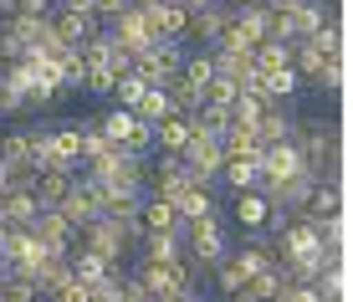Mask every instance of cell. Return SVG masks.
<instances>
[{
  "instance_id": "44dd1931",
  "label": "cell",
  "mask_w": 353,
  "mask_h": 302,
  "mask_svg": "<svg viewBox=\"0 0 353 302\" xmlns=\"http://www.w3.org/2000/svg\"><path fill=\"white\" fill-rule=\"evenodd\" d=\"M266 210H272V200H266L261 190H236V225H241L246 236H261Z\"/></svg>"
},
{
  "instance_id": "cb8c5ba5",
  "label": "cell",
  "mask_w": 353,
  "mask_h": 302,
  "mask_svg": "<svg viewBox=\"0 0 353 302\" xmlns=\"http://www.w3.org/2000/svg\"><path fill=\"white\" fill-rule=\"evenodd\" d=\"M31 190L41 205H62V195L72 190V169H31Z\"/></svg>"
},
{
  "instance_id": "4dcf8cb0",
  "label": "cell",
  "mask_w": 353,
  "mask_h": 302,
  "mask_svg": "<svg viewBox=\"0 0 353 302\" xmlns=\"http://www.w3.org/2000/svg\"><path fill=\"white\" fill-rule=\"evenodd\" d=\"M292 72H297L302 82H318L323 72H327V57H323V52H312L307 41H292Z\"/></svg>"
},
{
  "instance_id": "74e56055",
  "label": "cell",
  "mask_w": 353,
  "mask_h": 302,
  "mask_svg": "<svg viewBox=\"0 0 353 302\" xmlns=\"http://www.w3.org/2000/svg\"><path fill=\"white\" fill-rule=\"evenodd\" d=\"M143 92H149V82H143V77H133V72H123V77L113 82V92H108V98H113L118 108H133V103L143 98Z\"/></svg>"
},
{
  "instance_id": "83f0119b",
  "label": "cell",
  "mask_w": 353,
  "mask_h": 302,
  "mask_svg": "<svg viewBox=\"0 0 353 302\" xmlns=\"http://www.w3.org/2000/svg\"><path fill=\"white\" fill-rule=\"evenodd\" d=\"M185 143H190V118L169 113V118L154 123V149H159V154H179Z\"/></svg>"
},
{
  "instance_id": "f1b7e54d",
  "label": "cell",
  "mask_w": 353,
  "mask_h": 302,
  "mask_svg": "<svg viewBox=\"0 0 353 302\" xmlns=\"http://www.w3.org/2000/svg\"><path fill=\"white\" fill-rule=\"evenodd\" d=\"M0 302H41V292H36V282H31V272L6 267V276H0Z\"/></svg>"
},
{
  "instance_id": "7a4b0ae2",
  "label": "cell",
  "mask_w": 353,
  "mask_h": 302,
  "mask_svg": "<svg viewBox=\"0 0 353 302\" xmlns=\"http://www.w3.org/2000/svg\"><path fill=\"white\" fill-rule=\"evenodd\" d=\"M139 225H123V221H108V215H97V221H88L77 231V246H88V251H97V256L108 261V267H123L128 261V251L139 246Z\"/></svg>"
},
{
  "instance_id": "9c48e42d",
  "label": "cell",
  "mask_w": 353,
  "mask_h": 302,
  "mask_svg": "<svg viewBox=\"0 0 353 302\" xmlns=\"http://www.w3.org/2000/svg\"><path fill=\"white\" fill-rule=\"evenodd\" d=\"M185 185H194V179H190V169L179 164V154H159V159H149V169H143V195L174 200Z\"/></svg>"
},
{
  "instance_id": "ffe728a7",
  "label": "cell",
  "mask_w": 353,
  "mask_h": 302,
  "mask_svg": "<svg viewBox=\"0 0 353 302\" xmlns=\"http://www.w3.org/2000/svg\"><path fill=\"white\" fill-rule=\"evenodd\" d=\"M251 134H256L261 149H266V143H287V139H292V113H287V103H266Z\"/></svg>"
},
{
  "instance_id": "7bdbcfd3",
  "label": "cell",
  "mask_w": 353,
  "mask_h": 302,
  "mask_svg": "<svg viewBox=\"0 0 353 302\" xmlns=\"http://www.w3.org/2000/svg\"><path fill=\"white\" fill-rule=\"evenodd\" d=\"M118 302H149V287L133 272H118Z\"/></svg>"
},
{
  "instance_id": "e0dca14e",
  "label": "cell",
  "mask_w": 353,
  "mask_h": 302,
  "mask_svg": "<svg viewBox=\"0 0 353 302\" xmlns=\"http://www.w3.org/2000/svg\"><path fill=\"white\" fill-rule=\"evenodd\" d=\"M287 16H292V41H307V36L318 31V26H327V21H333L338 10L327 6V0H297V6H292Z\"/></svg>"
},
{
  "instance_id": "484cf974",
  "label": "cell",
  "mask_w": 353,
  "mask_h": 302,
  "mask_svg": "<svg viewBox=\"0 0 353 302\" xmlns=\"http://www.w3.org/2000/svg\"><path fill=\"white\" fill-rule=\"evenodd\" d=\"M307 88V82L297 77L292 67H276V72H261V98H272V103H292L297 92Z\"/></svg>"
},
{
  "instance_id": "ee69618b",
  "label": "cell",
  "mask_w": 353,
  "mask_h": 302,
  "mask_svg": "<svg viewBox=\"0 0 353 302\" xmlns=\"http://www.w3.org/2000/svg\"><path fill=\"white\" fill-rule=\"evenodd\" d=\"M282 302H318V287H312V282H292V276H287Z\"/></svg>"
},
{
  "instance_id": "8d00e7d4",
  "label": "cell",
  "mask_w": 353,
  "mask_h": 302,
  "mask_svg": "<svg viewBox=\"0 0 353 302\" xmlns=\"http://www.w3.org/2000/svg\"><path fill=\"white\" fill-rule=\"evenodd\" d=\"M215 143H221V154H225V159H241V154L261 149V143H256V134H251V128H225V134L215 139Z\"/></svg>"
},
{
  "instance_id": "4fadbf2b",
  "label": "cell",
  "mask_w": 353,
  "mask_h": 302,
  "mask_svg": "<svg viewBox=\"0 0 353 302\" xmlns=\"http://www.w3.org/2000/svg\"><path fill=\"white\" fill-rule=\"evenodd\" d=\"M143 16H149L154 41H185V31H190V10L179 6V0H159V6L143 10Z\"/></svg>"
},
{
  "instance_id": "836d02e7",
  "label": "cell",
  "mask_w": 353,
  "mask_h": 302,
  "mask_svg": "<svg viewBox=\"0 0 353 302\" xmlns=\"http://www.w3.org/2000/svg\"><path fill=\"white\" fill-rule=\"evenodd\" d=\"M251 297H256V302H282V287H287V272L282 267H266V272H256V276H251Z\"/></svg>"
},
{
  "instance_id": "f6af8a7d",
  "label": "cell",
  "mask_w": 353,
  "mask_h": 302,
  "mask_svg": "<svg viewBox=\"0 0 353 302\" xmlns=\"http://www.w3.org/2000/svg\"><path fill=\"white\" fill-rule=\"evenodd\" d=\"M123 10H128V0H92V16L103 21V26H108L113 16H123Z\"/></svg>"
},
{
  "instance_id": "7402d4cb",
  "label": "cell",
  "mask_w": 353,
  "mask_h": 302,
  "mask_svg": "<svg viewBox=\"0 0 353 302\" xmlns=\"http://www.w3.org/2000/svg\"><path fill=\"white\" fill-rule=\"evenodd\" d=\"M67 267H72V276H77V282H88V287L108 282V276L118 272V267H108V261L97 256V251H88V246H72V251H67Z\"/></svg>"
},
{
  "instance_id": "277c9868",
  "label": "cell",
  "mask_w": 353,
  "mask_h": 302,
  "mask_svg": "<svg viewBox=\"0 0 353 302\" xmlns=\"http://www.w3.org/2000/svg\"><path fill=\"white\" fill-rule=\"evenodd\" d=\"M179 236H185V261H194V267H205V272L230 251V241H225L215 215H205V221H179Z\"/></svg>"
},
{
  "instance_id": "1f68e13d",
  "label": "cell",
  "mask_w": 353,
  "mask_h": 302,
  "mask_svg": "<svg viewBox=\"0 0 353 302\" xmlns=\"http://www.w3.org/2000/svg\"><path fill=\"white\" fill-rule=\"evenodd\" d=\"M251 67H256V72L292 67V41H256V52H251Z\"/></svg>"
},
{
  "instance_id": "8fae6325",
  "label": "cell",
  "mask_w": 353,
  "mask_h": 302,
  "mask_svg": "<svg viewBox=\"0 0 353 302\" xmlns=\"http://www.w3.org/2000/svg\"><path fill=\"white\" fill-rule=\"evenodd\" d=\"M297 174H307V164H302V149L292 139L261 149V179L256 185H282V179H297Z\"/></svg>"
},
{
  "instance_id": "d590c367",
  "label": "cell",
  "mask_w": 353,
  "mask_h": 302,
  "mask_svg": "<svg viewBox=\"0 0 353 302\" xmlns=\"http://www.w3.org/2000/svg\"><path fill=\"white\" fill-rule=\"evenodd\" d=\"M215 57V72H221V77H230V82H246L251 72V52H210Z\"/></svg>"
},
{
  "instance_id": "8992f818",
  "label": "cell",
  "mask_w": 353,
  "mask_h": 302,
  "mask_svg": "<svg viewBox=\"0 0 353 302\" xmlns=\"http://www.w3.org/2000/svg\"><path fill=\"white\" fill-rule=\"evenodd\" d=\"M31 236L41 241V251H46V256H67V251L77 246V225H72L67 215L57 210V205H41V210H36Z\"/></svg>"
},
{
  "instance_id": "5bb4252c",
  "label": "cell",
  "mask_w": 353,
  "mask_h": 302,
  "mask_svg": "<svg viewBox=\"0 0 353 302\" xmlns=\"http://www.w3.org/2000/svg\"><path fill=\"white\" fill-rule=\"evenodd\" d=\"M343 210V190H338V179H312L307 195H302L297 215H307V221H327V215Z\"/></svg>"
},
{
  "instance_id": "9a60e30c",
  "label": "cell",
  "mask_w": 353,
  "mask_h": 302,
  "mask_svg": "<svg viewBox=\"0 0 353 302\" xmlns=\"http://www.w3.org/2000/svg\"><path fill=\"white\" fill-rule=\"evenodd\" d=\"M46 26H52V36H57V41H67V46H82L92 31H103V21H97V16H77V10H57V6H52Z\"/></svg>"
},
{
  "instance_id": "30bf717a",
  "label": "cell",
  "mask_w": 353,
  "mask_h": 302,
  "mask_svg": "<svg viewBox=\"0 0 353 302\" xmlns=\"http://www.w3.org/2000/svg\"><path fill=\"white\" fill-rule=\"evenodd\" d=\"M41 200H36L31 179H6L0 185V225H31Z\"/></svg>"
},
{
  "instance_id": "ac0fdd59",
  "label": "cell",
  "mask_w": 353,
  "mask_h": 302,
  "mask_svg": "<svg viewBox=\"0 0 353 302\" xmlns=\"http://www.w3.org/2000/svg\"><path fill=\"white\" fill-rule=\"evenodd\" d=\"M230 26V10L215 0V6H205V10H194L190 16V31H185V41H200V46H215V36H221Z\"/></svg>"
},
{
  "instance_id": "603a6c76",
  "label": "cell",
  "mask_w": 353,
  "mask_h": 302,
  "mask_svg": "<svg viewBox=\"0 0 353 302\" xmlns=\"http://www.w3.org/2000/svg\"><path fill=\"white\" fill-rule=\"evenodd\" d=\"M221 179L230 190H256V179H261V149L241 154V159H225L221 164Z\"/></svg>"
},
{
  "instance_id": "ab89813d",
  "label": "cell",
  "mask_w": 353,
  "mask_h": 302,
  "mask_svg": "<svg viewBox=\"0 0 353 302\" xmlns=\"http://www.w3.org/2000/svg\"><path fill=\"white\" fill-rule=\"evenodd\" d=\"M210 276H215V292H221V297H230L236 287H246V276H241V267H236L230 256H221V261H215V267H210Z\"/></svg>"
},
{
  "instance_id": "f35d334b",
  "label": "cell",
  "mask_w": 353,
  "mask_h": 302,
  "mask_svg": "<svg viewBox=\"0 0 353 302\" xmlns=\"http://www.w3.org/2000/svg\"><path fill=\"white\" fill-rule=\"evenodd\" d=\"M133 113H139L143 123H159V118H169V98H164V88H149L139 103H133Z\"/></svg>"
},
{
  "instance_id": "c3c4849f",
  "label": "cell",
  "mask_w": 353,
  "mask_h": 302,
  "mask_svg": "<svg viewBox=\"0 0 353 302\" xmlns=\"http://www.w3.org/2000/svg\"><path fill=\"white\" fill-rule=\"evenodd\" d=\"M266 10H287V6H297V0H261Z\"/></svg>"
},
{
  "instance_id": "2e32d148",
  "label": "cell",
  "mask_w": 353,
  "mask_h": 302,
  "mask_svg": "<svg viewBox=\"0 0 353 302\" xmlns=\"http://www.w3.org/2000/svg\"><path fill=\"white\" fill-rule=\"evenodd\" d=\"M57 210H62L77 231H82L88 221H97V215H103V210H97V200H92V185H88L82 174H72V190L62 195V205H57Z\"/></svg>"
},
{
  "instance_id": "e575fe53",
  "label": "cell",
  "mask_w": 353,
  "mask_h": 302,
  "mask_svg": "<svg viewBox=\"0 0 353 302\" xmlns=\"http://www.w3.org/2000/svg\"><path fill=\"white\" fill-rule=\"evenodd\" d=\"M307 46H312V52H323L327 62H333V57H343V26H338V16L327 21V26L312 31V36H307Z\"/></svg>"
},
{
  "instance_id": "f546056e",
  "label": "cell",
  "mask_w": 353,
  "mask_h": 302,
  "mask_svg": "<svg viewBox=\"0 0 353 302\" xmlns=\"http://www.w3.org/2000/svg\"><path fill=\"white\" fill-rule=\"evenodd\" d=\"M312 287H318V302H348V272H343V261L323 267Z\"/></svg>"
},
{
  "instance_id": "bcb514c9",
  "label": "cell",
  "mask_w": 353,
  "mask_h": 302,
  "mask_svg": "<svg viewBox=\"0 0 353 302\" xmlns=\"http://www.w3.org/2000/svg\"><path fill=\"white\" fill-rule=\"evenodd\" d=\"M57 10H77V16H92V0H57Z\"/></svg>"
},
{
  "instance_id": "7dc6e473",
  "label": "cell",
  "mask_w": 353,
  "mask_h": 302,
  "mask_svg": "<svg viewBox=\"0 0 353 302\" xmlns=\"http://www.w3.org/2000/svg\"><path fill=\"white\" fill-rule=\"evenodd\" d=\"M179 6H185V10H190V16H194V10H205V6H215V0H179Z\"/></svg>"
},
{
  "instance_id": "d6a6232c",
  "label": "cell",
  "mask_w": 353,
  "mask_h": 302,
  "mask_svg": "<svg viewBox=\"0 0 353 302\" xmlns=\"http://www.w3.org/2000/svg\"><path fill=\"white\" fill-rule=\"evenodd\" d=\"M179 77L194 82V88H205V82L215 77V57H210V46H200V52H185V62H179Z\"/></svg>"
},
{
  "instance_id": "4316f807",
  "label": "cell",
  "mask_w": 353,
  "mask_h": 302,
  "mask_svg": "<svg viewBox=\"0 0 353 302\" xmlns=\"http://www.w3.org/2000/svg\"><path fill=\"white\" fill-rule=\"evenodd\" d=\"M159 88H164V98H169V113H179V118H190L194 108L205 103V92L194 88V82H185V77H179V72H174V77H169V82H159Z\"/></svg>"
},
{
  "instance_id": "60d3db41",
  "label": "cell",
  "mask_w": 353,
  "mask_h": 302,
  "mask_svg": "<svg viewBox=\"0 0 353 302\" xmlns=\"http://www.w3.org/2000/svg\"><path fill=\"white\" fill-rule=\"evenodd\" d=\"M205 103H221V108H230V103H236V92H241V82H230V77H221V72H215V77L210 82H205Z\"/></svg>"
},
{
  "instance_id": "d6986e66",
  "label": "cell",
  "mask_w": 353,
  "mask_h": 302,
  "mask_svg": "<svg viewBox=\"0 0 353 302\" xmlns=\"http://www.w3.org/2000/svg\"><path fill=\"white\" fill-rule=\"evenodd\" d=\"M169 205L179 221H205V215H215V185H185Z\"/></svg>"
},
{
  "instance_id": "ba28073f",
  "label": "cell",
  "mask_w": 353,
  "mask_h": 302,
  "mask_svg": "<svg viewBox=\"0 0 353 302\" xmlns=\"http://www.w3.org/2000/svg\"><path fill=\"white\" fill-rule=\"evenodd\" d=\"M179 164L190 169V179H194V185H215V179H221V164H225V154H221V143H215V139H205V134H190V143L179 149Z\"/></svg>"
},
{
  "instance_id": "5b68a950",
  "label": "cell",
  "mask_w": 353,
  "mask_h": 302,
  "mask_svg": "<svg viewBox=\"0 0 353 302\" xmlns=\"http://www.w3.org/2000/svg\"><path fill=\"white\" fill-rule=\"evenodd\" d=\"M97 128L108 134V143H118V149H133V154H149L154 149V123H143L133 108H113V113L97 118Z\"/></svg>"
},
{
  "instance_id": "6da1fadb",
  "label": "cell",
  "mask_w": 353,
  "mask_h": 302,
  "mask_svg": "<svg viewBox=\"0 0 353 302\" xmlns=\"http://www.w3.org/2000/svg\"><path fill=\"white\" fill-rule=\"evenodd\" d=\"M292 143L302 149V164H307L312 179H338V123L323 113L292 118Z\"/></svg>"
},
{
  "instance_id": "681fc988",
  "label": "cell",
  "mask_w": 353,
  "mask_h": 302,
  "mask_svg": "<svg viewBox=\"0 0 353 302\" xmlns=\"http://www.w3.org/2000/svg\"><path fill=\"white\" fill-rule=\"evenodd\" d=\"M128 6H139V10H154V6H159V0H128Z\"/></svg>"
},
{
  "instance_id": "52a82bcc",
  "label": "cell",
  "mask_w": 353,
  "mask_h": 302,
  "mask_svg": "<svg viewBox=\"0 0 353 302\" xmlns=\"http://www.w3.org/2000/svg\"><path fill=\"white\" fill-rule=\"evenodd\" d=\"M179 62H185V41H154L149 52L133 57V77H143L149 88H159V82H169L179 72Z\"/></svg>"
},
{
  "instance_id": "b9f144b4",
  "label": "cell",
  "mask_w": 353,
  "mask_h": 302,
  "mask_svg": "<svg viewBox=\"0 0 353 302\" xmlns=\"http://www.w3.org/2000/svg\"><path fill=\"white\" fill-rule=\"evenodd\" d=\"M113 82H118V77H113V67H108V62H103V67H88L82 92H88V98H108V92H113Z\"/></svg>"
},
{
  "instance_id": "7c38bea8",
  "label": "cell",
  "mask_w": 353,
  "mask_h": 302,
  "mask_svg": "<svg viewBox=\"0 0 353 302\" xmlns=\"http://www.w3.org/2000/svg\"><path fill=\"white\" fill-rule=\"evenodd\" d=\"M108 36H113V41H118V46H128V52H133V57H139V52H149V46H154V31H149V16H143V10H139V6H128V10H123V16H113V21H108Z\"/></svg>"
},
{
  "instance_id": "d4e9b609",
  "label": "cell",
  "mask_w": 353,
  "mask_h": 302,
  "mask_svg": "<svg viewBox=\"0 0 353 302\" xmlns=\"http://www.w3.org/2000/svg\"><path fill=\"white\" fill-rule=\"evenodd\" d=\"M174 225H179L174 205L159 200V195H143V205H139V231L143 236H149V231H174Z\"/></svg>"
},
{
  "instance_id": "3957f363",
  "label": "cell",
  "mask_w": 353,
  "mask_h": 302,
  "mask_svg": "<svg viewBox=\"0 0 353 302\" xmlns=\"http://www.w3.org/2000/svg\"><path fill=\"white\" fill-rule=\"evenodd\" d=\"M272 256H276V267H282V272H292L297 261L323 256L318 221H307V215H292V221H287V231H282V236H272Z\"/></svg>"
}]
</instances>
